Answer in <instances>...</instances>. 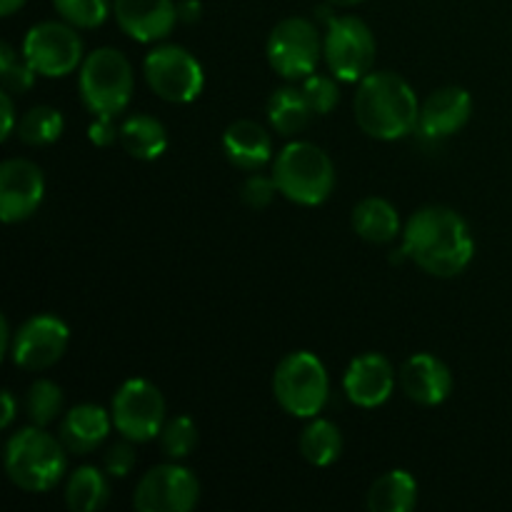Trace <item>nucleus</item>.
I'll use <instances>...</instances> for the list:
<instances>
[{
    "label": "nucleus",
    "mask_w": 512,
    "mask_h": 512,
    "mask_svg": "<svg viewBox=\"0 0 512 512\" xmlns=\"http://www.w3.org/2000/svg\"><path fill=\"white\" fill-rule=\"evenodd\" d=\"M0 75H3V88L8 90L10 95H20L25 90L33 88L35 83V70L28 60H20L15 55V50L10 48L8 43L0 45Z\"/></svg>",
    "instance_id": "7c9ffc66"
},
{
    "label": "nucleus",
    "mask_w": 512,
    "mask_h": 512,
    "mask_svg": "<svg viewBox=\"0 0 512 512\" xmlns=\"http://www.w3.org/2000/svg\"><path fill=\"white\" fill-rule=\"evenodd\" d=\"M320 33L310 20L285 18L273 28L268 38L270 68L285 80H305L318 68Z\"/></svg>",
    "instance_id": "9d476101"
},
{
    "label": "nucleus",
    "mask_w": 512,
    "mask_h": 512,
    "mask_svg": "<svg viewBox=\"0 0 512 512\" xmlns=\"http://www.w3.org/2000/svg\"><path fill=\"white\" fill-rule=\"evenodd\" d=\"M353 228L368 243H390L400 233V215L388 200L365 198L353 210Z\"/></svg>",
    "instance_id": "4be33fe9"
},
{
    "label": "nucleus",
    "mask_w": 512,
    "mask_h": 512,
    "mask_svg": "<svg viewBox=\"0 0 512 512\" xmlns=\"http://www.w3.org/2000/svg\"><path fill=\"white\" fill-rule=\"evenodd\" d=\"M473 113V98L465 88H440L425 98L420 105V120L418 128L425 138H450L465 128Z\"/></svg>",
    "instance_id": "f3484780"
},
{
    "label": "nucleus",
    "mask_w": 512,
    "mask_h": 512,
    "mask_svg": "<svg viewBox=\"0 0 512 512\" xmlns=\"http://www.w3.org/2000/svg\"><path fill=\"white\" fill-rule=\"evenodd\" d=\"M0 105H3V133H0V138H10V133H13V125H15V108H13V100H10V93L8 90H3V95H0Z\"/></svg>",
    "instance_id": "c9c22d12"
},
{
    "label": "nucleus",
    "mask_w": 512,
    "mask_h": 512,
    "mask_svg": "<svg viewBox=\"0 0 512 512\" xmlns=\"http://www.w3.org/2000/svg\"><path fill=\"white\" fill-rule=\"evenodd\" d=\"M23 58L33 65V70L45 78H63L73 73L83 58V40L70 23H45L33 25L23 40Z\"/></svg>",
    "instance_id": "9b49d317"
},
{
    "label": "nucleus",
    "mask_w": 512,
    "mask_h": 512,
    "mask_svg": "<svg viewBox=\"0 0 512 512\" xmlns=\"http://www.w3.org/2000/svg\"><path fill=\"white\" fill-rule=\"evenodd\" d=\"M43 195L45 178L38 165L23 158L0 165V218L5 223L28 220L43 203Z\"/></svg>",
    "instance_id": "4468645a"
},
{
    "label": "nucleus",
    "mask_w": 512,
    "mask_h": 512,
    "mask_svg": "<svg viewBox=\"0 0 512 512\" xmlns=\"http://www.w3.org/2000/svg\"><path fill=\"white\" fill-rule=\"evenodd\" d=\"M53 5L60 18L73 28H98L113 8L110 0H53Z\"/></svg>",
    "instance_id": "c756f323"
},
{
    "label": "nucleus",
    "mask_w": 512,
    "mask_h": 512,
    "mask_svg": "<svg viewBox=\"0 0 512 512\" xmlns=\"http://www.w3.org/2000/svg\"><path fill=\"white\" fill-rule=\"evenodd\" d=\"M198 500V478L188 468L175 463L150 468L133 495L135 510L140 512H190Z\"/></svg>",
    "instance_id": "f8f14e48"
},
{
    "label": "nucleus",
    "mask_w": 512,
    "mask_h": 512,
    "mask_svg": "<svg viewBox=\"0 0 512 512\" xmlns=\"http://www.w3.org/2000/svg\"><path fill=\"white\" fill-rule=\"evenodd\" d=\"M200 15H203V5H200V0H183V3L178 5V18L180 23H198Z\"/></svg>",
    "instance_id": "e433bc0d"
},
{
    "label": "nucleus",
    "mask_w": 512,
    "mask_h": 512,
    "mask_svg": "<svg viewBox=\"0 0 512 512\" xmlns=\"http://www.w3.org/2000/svg\"><path fill=\"white\" fill-rule=\"evenodd\" d=\"M15 420V398L10 390H3V415H0V428H10Z\"/></svg>",
    "instance_id": "4c0bfd02"
},
{
    "label": "nucleus",
    "mask_w": 512,
    "mask_h": 512,
    "mask_svg": "<svg viewBox=\"0 0 512 512\" xmlns=\"http://www.w3.org/2000/svg\"><path fill=\"white\" fill-rule=\"evenodd\" d=\"M400 385L413 403L433 408L448 400L453 390V375L443 360L430 353H418L405 360L400 368Z\"/></svg>",
    "instance_id": "a211bd4d"
},
{
    "label": "nucleus",
    "mask_w": 512,
    "mask_h": 512,
    "mask_svg": "<svg viewBox=\"0 0 512 512\" xmlns=\"http://www.w3.org/2000/svg\"><path fill=\"white\" fill-rule=\"evenodd\" d=\"M418 503V483L405 470H390L368 490V508L373 512H410Z\"/></svg>",
    "instance_id": "5701e85b"
},
{
    "label": "nucleus",
    "mask_w": 512,
    "mask_h": 512,
    "mask_svg": "<svg viewBox=\"0 0 512 512\" xmlns=\"http://www.w3.org/2000/svg\"><path fill=\"white\" fill-rule=\"evenodd\" d=\"M275 193H278V185H275L273 175L265 178V175H250L248 180L240 188V198L250 208H265V205L273 203Z\"/></svg>",
    "instance_id": "473e14b6"
},
{
    "label": "nucleus",
    "mask_w": 512,
    "mask_h": 512,
    "mask_svg": "<svg viewBox=\"0 0 512 512\" xmlns=\"http://www.w3.org/2000/svg\"><path fill=\"white\" fill-rule=\"evenodd\" d=\"M403 250L418 268L435 278H455L473 260V235L455 210L428 205L410 215L403 230Z\"/></svg>",
    "instance_id": "f257e3e1"
},
{
    "label": "nucleus",
    "mask_w": 512,
    "mask_h": 512,
    "mask_svg": "<svg viewBox=\"0 0 512 512\" xmlns=\"http://www.w3.org/2000/svg\"><path fill=\"white\" fill-rule=\"evenodd\" d=\"M103 468L105 473L113 475V478H128L130 470L135 468V448L130 445V440H125V443H115L113 448L105 453Z\"/></svg>",
    "instance_id": "72a5a7b5"
},
{
    "label": "nucleus",
    "mask_w": 512,
    "mask_h": 512,
    "mask_svg": "<svg viewBox=\"0 0 512 512\" xmlns=\"http://www.w3.org/2000/svg\"><path fill=\"white\" fill-rule=\"evenodd\" d=\"M25 0H0V15H13L15 10L23 8Z\"/></svg>",
    "instance_id": "ea45409f"
},
{
    "label": "nucleus",
    "mask_w": 512,
    "mask_h": 512,
    "mask_svg": "<svg viewBox=\"0 0 512 512\" xmlns=\"http://www.w3.org/2000/svg\"><path fill=\"white\" fill-rule=\"evenodd\" d=\"M108 478L93 465H83L65 485V503L73 512H95L108 503Z\"/></svg>",
    "instance_id": "393cba45"
},
{
    "label": "nucleus",
    "mask_w": 512,
    "mask_h": 512,
    "mask_svg": "<svg viewBox=\"0 0 512 512\" xmlns=\"http://www.w3.org/2000/svg\"><path fill=\"white\" fill-rule=\"evenodd\" d=\"M120 145L130 158L155 160L168 148V133L153 115H130L120 125Z\"/></svg>",
    "instance_id": "412c9836"
},
{
    "label": "nucleus",
    "mask_w": 512,
    "mask_h": 512,
    "mask_svg": "<svg viewBox=\"0 0 512 512\" xmlns=\"http://www.w3.org/2000/svg\"><path fill=\"white\" fill-rule=\"evenodd\" d=\"M65 450L63 440L43 433L38 425L18 430L5 445V473L20 490L45 493L63 478Z\"/></svg>",
    "instance_id": "7ed1b4c3"
},
{
    "label": "nucleus",
    "mask_w": 512,
    "mask_h": 512,
    "mask_svg": "<svg viewBox=\"0 0 512 512\" xmlns=\"http://www.w3.org/2000/svg\"><path fill=\"white\" fill-rule=\"evenodd\" d=\"M65 120L60 115V110L50 108V105H38V108L28 110V113L20 118L18 123V138L23 140L25 145H33V148H40V145H50L63 135Z\"/></svg>",
    "instance_id": "bb28decb"
},
{
    "label": "nucleus",
    "mask_w": 512,
    "mask_h": 512,
    "mask_svg": "<svg viewBox=\"0 0 512 512\" xmlns=\"http://www.w3.org/2000/svg\"><path fill=\"white\" fill-rule=\"evenodd\" d=\"M273 180L278 193L298 205H320L335 188L333 160L325 150L308 140L288 143L273 163Z\"/></svg>",
    "instance_id": "20e7f679"
},
{
    "label": "nucleus",
    "mask_w": 512,
    "mask_h": 512,
    "mask_svg": "<svg viewBox=\"0 0 512 512\" xmlns=\"http://www.w3.org/2000/svg\"><path fill=\"white\" fill-rule=\"evenodd\" d=\"M303 93L305 98H308L310 108H313L315 115H328L330 110L338 105V98H340L338 83H335L333 78H328V75H320V73H313L305 78Z\"/></svg>",
    "instance_id": "2f4dec72"
},
{
    "label": "nucleus",
    "mask_w": 512,
    "mask_h": 512,
    "mask_svg": "<svg viewBox=\"0 0 512 512\" xmlns=\"http://www.w3.org/2000/svg\"><path fill=\"white\" fill-rule=\"evenodd\" d=\"M90 140L100 148H108L113 145L115 140H120V128H115V118L113 115H95L93 123L88 128Z\"/></svg>",
    "instance_id": "f704fd0d"
},
{
    "label": "nucleus",
    "mask_w": 512,
    "mask_h": 512,
    "mask_svg": "<svg viewBox=\"0 0 512 512\" xmlns=\"http://www.w3.org/2000/svg\"><path fill=\"white\" fill-rule=\"evenodd\" d=\"M345 395L358 408H378L393 395L395 370L388 358L380 353H368L348 365L343 378Z\"/></svg>",
    "instance_id": "dca6fc26"
},
{
    "label": "nucleus",
    "mask_w": 512,
    "mask_h": 512,
    "mask_svg": "<svg viewBox=\"0 0 512 512\" xmlns=\"http://www.w3.org/2000/svg\"><path fill=\"white\" fill-rule=\"evenodd\" d=\"M145 80L168 103H193L205 85L203 65L180 45H158L145 58Z\"/></svg>",
    "instance_id": "6e6552de"
},
{
    "label": "nucleus",
    "mask_w": 512,
    "mask_h": 512,
    "mask_svg": "<svg viewBox=\"0 0 512 512\" xmlns=\"http://www.w3.org/2000/svg\"><path fill=\"white\" fill-rule=\"evenodd\" d=\"M158 438L160 448H163V453L168 455L170 460H183L188 458L195 450V445H198V428H195V423L190 418L178 415V418L168 420V423L163 425Z\"/></svg>",
    "instance_id": "c85d7f7f"
},
{
    "label": "nucleus",
    "mask_w": 512,
    "mask_h": 512,
    "mask_svg": "<svg viewBox=\"0 0 512 512\" xmlns=\"http://www.w3.org/2000/svg\"><path fill=\"white\" fill-rule=\"evenodd\" d=\"M313 115L315 113L310 108L308 98H305L303 88H280L268 100L270 125H273L275 133L288 135V138L308 128Z\"/></svg>",
    "instance_id": "b1692460"
},
{
    "label": "nucleus",
    "mask_w": 512,
    "mask_h": 512,
    "mask_svg": "<svg viewBox=\"0 0 512 512\" xmlns=\"http://www.w3.org/2000/svg\"><path fill=\"white\" fill-rule=\"evenodd\" d=\"M325 3L340 5V8H350V5H358V3H363V0H325Z\"/></svg>",
    "instance_id": "a19ab883"
},
{
    "label": "nucleus",
    "mask_w": 512,
    "mask_h": 512,
    "mask_svg": "<svg viewBox=\"0 0 512 512\" xmlns=\"http://www.w3.org/2000/svg\"><path fill=\"white\" fill-rule=\"evenodd\" d=\"M223 150L240 170H260L273 158V140L255 120H235L223 135Z\"/></svg>",
    "instance_id": "aec40b11"
},
{
    "label": "nucleus",
    "mask_w": 512,
    "mask_h": 512,
    "mask_svg": "<svg viewBox=\"0 0 512 512\" xmlns=\"http://www.w3.org/2000/svg\"><path fill=\"white\" fill-rule=\"evenodd\" d=\"M120 28L138 43H158L173 33L178 5L173 0H113Z\"/></svg>",
    "instance_id": "2eb2a0df"
},
{
    "label": "nucleus",
    "mask_w": 512,
    "mask_h": 512,
    "mask_svg": "<svg viewBox=\"0 0 512 512\" xmlns=\"http://www.w3.org/2000/svg\"><path fill=\"white\" fill-rule=\"evenodd\" d=\"M343 453V435L330 420H313L300 435V455L315 468H328Z\"/></svg>",
    "instance_id": "a878e982"
},
{
    "label": "nucleus",
    "mask_w": 512,
    "mask_h": 512,
    "mask_svg": "<svg viewBox=\"0 0 512 512\" xmlns=\"http://www.w3.org/2000/svg\"><path fill=\"white\" fill-rule=\"evenodd\" d=\"M10 348H13V338H10L8 318H0V355H10Z\"/></svg>",
    "instance_id": "58836bf2"
},
{
    "label": "nucleus",
    "mask_w": 512,
    "mask_h": 512,
    "mask_svg": "<svg viewBox=\"0 0 512 512\" xmlns=\"http://www.w3.org/2000/svg\"><path fill=\"white\" fill-rule=\"evenodd\" d=\"M60 408H63V390L53 380H35L30 385L28 395H25V415L30 423L45 428L58 418Z\"/></svg>",
    "instance_id": "cd10ccee"
},
{
    "label": "nucleus",
    "mask_w": 512,
    "mask_h": 512,
    "mask_svg": "<svg viewBox=\"0 0 512 512\" xmlns=\"http://www.w3.org/2000/svg\"><path fill=\"white\" fill-rule=\"evenodd\" d=\"M113 428L130 443H148L158 438L165 425L163 393L143 378L120 385L113 398Z\"/></svg>",
    "instance_id": "1a4fd4ad"
},
{
    "label": "nucleus",
    "mask_w": 512,
    "mask_h": 512,
    "mask_svg": "<svg viewBox=\"0 0 512 512\" xmlns=\"http://www.w3.org/2000/svg\"><path fill=\"white\" fill-rule=\"evenodd\" d=\"M275 400L293 418H315L325 408L330 395V380L325 365L313 353L285 355L273 375Z\"/></svg>",
    "instance_id": "423d86ee"
},
{
    "label": "nucleus",
    "mask_w": 512,
    "mask_h": 512,
    "mask_svg": "<svg viewBox=\"0 0 512 512\" xmlns=\"http://www.w3.org/2000/svg\"><path fill=\"white\" fill-rule=\"evenodd\" d=\"M355 120L375 140L405 138L418 128V95L398 73H368L355 93Z\"/></svg>",
    "instance_id": "f03ea898"
},
{
    "label": "nucleus",
    "mask_w": 512,
    "mask_h": 512,
    "mask_svg": "<svg viewBox=\"0 0 512 512\" xmlns=\"http://www.w3.org/2000/svg\"><path fill=\"white\" fill-rule=\"evenodd\" d=\"M110 428H113V415L108 410L93 403L75 405L60 423V440L70 453L88 455L100 448V443L108 438Z\"/></svg>",
    "instance_id": "6ab92c4d"
},
{
    "label": "nucleus",
    "mask_w": 512,
    "mask_h": 512,
    "mask_svg": "<svg viewBox=\"0 0 512 512\" xmlns=\"http://www.w3.org/2000/svg\"><path fill=\"white\" fill-rule=\"evenodd\" d=\"M68 343L70 330L63 320L55 315H35L15 330L10 358L25 370L53 368L68 350Z\"/></svg>",
    "instance_id": "ddd939ff"
},
{
    "label": "nucleus",
    "mask_w": 512,
    "mask_h": 512,
    "mask_svg": "<svg viewBox=\"0 0 512 512\" xmlns=\"http://www.w3.org/2000/svg\"><path fill=\"white\" fill-rule=\"evenodd\" d=\"M80 100L93 115H118L133 98V68L115 48H98L80 65Z\"/></svg>",
    "instance_id": "39448f33"
},
{
    "label": "nucleus",
    "mask_w": 512,
    "mask_h": 512,
    "mask_svg": "<svg viewBox=\"0 0 512 512\" xmlns=\"http://www.w3.org/2000/svg\"><path fill=\"white\" fill-rule=\"evenodd\" d=\"M323 55L335 78L360 83L375 63L373 30L355 15H333L323 38Z\"/></svg>",
    "instance_id": "0eeeda50"
}]
</instances>
